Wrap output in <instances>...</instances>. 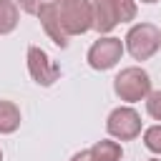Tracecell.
<instances>
[{
  "label": "cell",
  "mask_w": 161,
  "mask_h": 161,
  "mask_svg": "<svg viewBox=\"0 0 161 161\" xmlns=\"http://www.w3.org/2000/svg\"><path fill=\"white\" fill-rule=\"evenodd\" d=\"M18 25V5L15 0H0V35L13 33Z\"/></svg>",
  "instance_id": "8fae6325"
},
{
  "label": "cell",
  "mask_w": 161,
  "mask_h": 161,
  "mask_svg": "<svg viewBox=\"0 0 161 161\" xmlns=\"http://www.w3.org/2000/svg\"><path fill=\"white\" fill-rule=\"evenodd\" d=\"M141 3H158V0H141Z\"/></svg>",
  "instance_id": "e0dca14e"
},
{
  "label": "cell",
  "mask_w": 161,
  "mask_h": 161,
  "mask_svg": "<svg viewBox=\"0 0 161 161\" xmlns=\"http://www.w3.org/2000/svg\"><path fill=\"white\" fill-rule=\"evenodd\" d=\"M143 143H146L148 151L161 153V123H158V126H151V128L143 131Z\"/></svg>",
  "instance_id": "4fadbf2b"
},
{
  "label": "cell",
  "mask_w": 161,
  "mask_h": 161,
  "mask_svg": "<svg viewBox=\"0 0 161 161\" xmlns=\"http://www.w3.org/2000/svg\"><path fill=\"white\" fill-rule=\"evenodd\" d=\"M53 3H65V0H53Z\"/></svg>",
  "instance_id": "ac0fdd59"
},
{
  "label": "cell",
  "mask_w": 161,
  "mask_h": 161,
  "mask_svg": "<svg viewBox=\"0 0 161 161\" xmlns=\"http://www.w3.org/2000/svg\"><path fill=\"white\" fill-rule=\"evenodd\" d=\"M121 55H123V43L118 38L108 35V38H101V40H96L91 45V50H88V65L93 70H108V68H113L121 60Z\"/></svg>",
  "instance_id": "8992f818"
},
{
  "label": "cell",
  "mask_w": 161,
  "mask_h": 161,
  "mask_svg": "<svg viewBox=\"0 0 161 161\" xmlns=\"http://www.w3.org/2000/svg\"><path fill=\"white\" fill-rule=\"evenodd\" d=\"M0 161H3V151H0Z\"/></svg>",
  "instance_id": "d6986e66"
},
{
  "label": "cell",
  "mask_w": 161,
  "mask_h": 161,
  "mask_svg": "<svg viewBox=\"0 0 161 161\" xmlns=\"http://www.w3.org/2000/svg\"><path fill=\"white\" fill-rule=\"evenodd\" d=\"M113 10L118 23H128L136 18V0H113Z\"/></svg>",
  "instance_id": "7c38bea8"
},
{
  "label": "cell",
  "mask_w": 161,
  "mask_h": 161,
  "mask_svg": "<svg viewBox=\"0 0 161 161\" xmlns=\"http://www.w3.org/2000/svg\"><path fill=\"white\" fill-rule=\"evenodd\" d=\"M88 8H91L93 28L98 33H111L118 25L116 10H113V0H88Z\"/></svg>",
  "instance_id": "ba28073f"
},
{
  "label": "cell",
  "mask_w": 161,
  "mask_h": 161,
  "mask_svg": "<svg viewBox=\"0 0 161 161\" xmlns=\"http://www.w3.org/2000/svg\"><path fill=\"white\" fill-rule=\"evenodd\" d=\"M113 91L121 101H128V103H136L141 98H146L151 93V78L143 68H123L116 78H113Z\"/></svg>",
  "instance_id": "6da1fadb"
},
{
  "label": "cell",
  "mask_w": 161,
  "mask_h": 161,
  "mask_svg": "<svg viewBox=\"0 0 161 161\" xmlns=\"http://www.w3.org/2000/svg\"><path fill=\"white\" fill-rule=\"evenodd\" d=\"M146 111H148L151 118L161 121V91H151L146 96Z\"/></svg>",
  "instance_id": "5bb4252c"
},
{
  "label": "cell",
  "mask_w": 161,
  "mask_h": 161,
  "mask_svg": "<svg viewBox=\"0 0 161 161\" xmlns=\"http://www.w3.org/2000/svg\"><path fill=\"white\" fill-rule=\"evenodd\" d=\"M91 156H93V161H121L123 151L116 141H98L91 148Z\"/></svg>",
  "instance_id": "30bf717a"
},
{
  "label": "cell",
  "mask_w": 161,
  "mask_h": 161,
  "mask_svg": "<svg viewBox=\"0 0 161 161\" xmlns=\"http://www.w3.org/2000/svg\"><path fill=\"white\" fill-rule=\"evenodd\" d=\"M28 70H30V75H33V80L38 86H53L60 78L58 63L43 48H35V45L28 48Z\"/></svg>",
  "instance_id": "5b68a950"
},
{
  "label": "cell",
  "mask_w": 161,
  "mask_h": 161,
  "mask_svg": "<svg viewBox=\"0 0 161 161\" xmlns=\"http://www.w3.org/2000/svg\"><path fill=\"white\" fill-rule=\"evenodd\" d=\"M151 161H158V158H151Z\"/></svg>",
  "instance_id": "ffe728a7"
},
{
  "label": "cell",
  "mask_w": 161,
  "mask_h": 161,
  "mask_svg": "<svg viewBox=\"0 0 161 161\" xmlns=\"http://www.w3.org/2000/svg\"><path fill=\"white\" fill-rule=\"evenodd\" d=\"M38 20H40V25L45 28V33H48V38L58 45V48H65L68 45V33H65V28H63V23H60V10H58V3H43V8L38 10Z\"/></svg>",
  "instance_id": "52a82bcc"
},
{
  "label": "cell",
  "mask_w": 161,
  "mask_h": 161,
  "mask_svg": "<svg viewBox=\"0 0 161 161\" xmlns=\"http://www.w3.org/2000/svg\"><path fill=\"white\" fill-rule=\"evenodd\" d=\"M106 128H108V133H111L113 138H118V141H131V138H136V136L141 133V116H138L133 108L121 106V108L111 111V116H108V121H106Z\"/></svg>",
  "instance_id": "277c9868"
},
{
  "label": "cell",
  "mask_w": 161,
  "mask_h": 161,
  "mask_svg": "<svg viewBox=\"0 0 161 161\" xmlns=\"http://www.w3.org/2000/svg\"><path fill=\"white\" fill-rule=\"evenodd\" d=\"M161 45V33L151 23H138L126 35V48L136 60H148Z\"/></svg>",
  "instance_id": "7a4b0ae2"
},
{
  "label": "cell",
  "mask_w": 161,
  "mask_h": 161,
  "mask_svg": "<svg viewBox=\"0 0 161 161\" xmlns=\"http://www.w3.org/2000/svg\"><path fill=\"white\" fill-rule=\"evenodd\" d=\"M20 126V108L13 101H0V133H13Z\"/></svg>",
  "instance_id": "9c48e42d"
},
{
  "label": "cell",
  "mask_w": 161,
  "mask_h": 161,
  "mask_svg": "<svg viewBox=\"0 0 161 161\" xmlns=\"http://www.w3.org/2000/svg\"><path fill=\"white\" fill-rule=\"evenodd\" d=\"M70 161H93V156H91V151H78Z\"/></svg>",
  "instance_id": "2e32d148"
},
{
  "label": "cell",
  "mask_w": 161,
  "mask_h": 161,
  "mask_svg": "<svg viewBox=\"0 0 161 161\" xmlns=\"http://www.w3.org/2000/svg\"><path fill=\"white\" fill-rule=\"evenodd\" d=\"M58 10H60V23L68 35H80L93 28L88 0H65V3H58Z\"/></svg>",
  "instance_id": "3957f363"
},
{
  "label": "cell",
  "mask_w": 161,
  "mask_h": 161,
  "mask_svg": "<svg viewBox=\"0 0 161 161\" xmlns=\"http://www.w3.org/2000/svg\"><path fill=\"white\" fill-rule=\"evenodd\" d=\"M45 0H15L18 8H23V13H30V15H38V10L43 8Z\"/></svg>",
  "instance_id": "9a60e30c"
}]
</instances>
